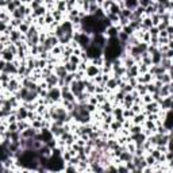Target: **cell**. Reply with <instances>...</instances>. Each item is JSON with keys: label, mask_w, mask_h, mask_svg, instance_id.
I'll return each mask as SVG.
<instances>
[{"label": "cell", "mask_w": 173, "mask_h": 173, "mask_svg": "<svg viewBox=\"0 0 173 173\" xmlns=\"http://www.w3.org/2000/svg\"><path fill=\"white\" fill-rule=\"evenodd\" d=\"M71 91L76 95V96L80 95V93H83V92L85 91V79L84 80H75V81L71 84Z\"/></svg>", "instance_id": "obj_1"}, {"label": "cell", "mask_w": 173, "mask_h": 173, "mask_svg": "<svg viewBox=\"0 0 173 173\" xmlns=\"http://www.w3.org/2000/svg\"><path fill=\"white\" fill-rule=\"evenodd\" d=\"M47 97H50L54 103H61V100H62L61 88H60V87H53V88H50L49 92H47Z\"/></svg>", "instance_id": "obj_2"}, {"label": "cell", "mask_w": 173, "mask_h": 173, "mask_svg": "<svg viewBox=\"0 0 173 173\" xmlns=\"http://www.w3.org/2000/svg\"><path fill=\"white\" fill-rule=\"evenodd\" d=\"M100 73H103L102 72V68H99V66H96V65H93L91 62L89 65H88V68H87V71H85V77L87 79H93V77H96L97 75H100Z\"/></svg>", "instance_id": "obj_3"}, {"label": "cell", "mask_w": 173, "mask_h": 173, "mask_svg": "<svg viewBox=\"0 0 173 173\" xmlns=\"http://www.w3.org/2000/svg\"><path fill=\"white\" fill-rule=\"evenodd\" d=\"M45 81L47 84V89H50V88L53 87H58V81H60V77H58L56 73H50L47 77H45Z\"/></svg>", "instance_id": "obj_4"}, {"label": "cell", "mask_w": 173, "mask_h": 173, "mask_svg": "<svg viewBox=\"0 0 173 173\" xmlns=\"http://www.w3.org/2000/svg\"><path fill=\"white\" fill-rule=\"evenodd\" d=\"M137 80H138V83H141V84H149V83L154 81V75H152L150 72L143 73V75H138Z\"/></svg>", "instance_id": "obj_5"}, {"label": "cell", "mask_w": 173, "mask_h": 173, "mask_svg": "<svg viewBox=\"0 0 173 173\" xmlns=\"http://www.w3.org/2000/svg\"><path fill=\"white\" fill-rule=\"evenodd\" d=\"M54 73L60 77V79H65V76L68 75V71H66V68H65V65L64 64H58L54 66Z\"/></svg>", "instance_id": "obj_6"}, {"label": "cell", "mask_w": 173, "mask_h": 173, "mask_svg": "<svg viewBox=\"0 0 173 173\" xmlns=\"http://www.w3.org/2000/svg\"><path fill=\"white\" fill-rule=\"evenodd\" d=\"M132 157H134V154L130 153V152H128V150L126 149V150H123L122 154H120V156L118 157V158L120 160V162L126 164V162H128V161H132Z\"/></svg>", "instance_id": "obj_7"}, {"label": "cell", "mask_w": 173, "mask_h": 173, "mask_svg": "<svg viewBox=\"0 0 173 173\" xmlns=\"http://www.w3.org/2000/svg\"><path fill=\"white\" fill-rule=\"evenodd\" d=\"M149 72L152 73V75L157 76V75H162V73L168 72V71L164 68V66H161V65H152V66L149 68Z\"/></svg>", "instance_id": "obj_8"}, {"label": "cell", "mask_w": 173, "mask_h": 173, "mask_svg": "<svg viewBox=\"0 0 173 173\" xmlns=\"http://www.w3.org/2000/svg\"><path fill=\"white\" fill-rule=\"evenodd\" d=\"M132 123L134 124H143L145 123V120H146V114L145 112H139V114H135L134 118H132Z\"/></svg>", "instance_id": "obj_9"}, {"label": "cell", "mask_w": 173, "mask_h": 173, "mask_svg": "<svg viewBox=\"0 0 173 173\" xmlns=\"http://www.w3.org/2000/svg\"><path fill=\"white\" fill-rule=\"evenodd\" d=\"M153 26V20H152V16H142V28L143 30H149L150 27Z\"/></svg>", "instance_id": "obj_10"}, {"label": "cell", "mask_w": 173, "mask_h": 173, "mask_svg": "<svg viewBox=\"0 0 173 173\" xmlns=\"http://www.w3.org/2000/svg\"><path fill=\"white\" fill-rule=\"evenodd\" d=\"M124 6L128 10H135L139 6V0H124Z\"/></svg>", "instance_id": "obj_11"}, {"label": "cell", "mask_w": 173, "mask_h": 173, "mask_svg": "<svg viewBox=\"0 0 173 173\" xmlns=\"http://www.w3.org/2000/svg\"><path fill=\"white\" fill-rule=\"evenodd\" d=\"M134 89L137 91L138 93L141 95V96H143L145 93H148V85H146V84H141V83H138L137 85H135Z\"/></svg>", "instance_id": "obj_12"}, {"label": "cell", "mask_w": 173, "mask_h": 173, "mask_svg": "<svg viewBox=\"0 0 173 173\" xmlns=\"http://www.w3.org/2000/svg\"><path fill=\"white\" fill-rule=\"evenodd\" d=\"M143 131V126L142 124H134L130 127V134H139V132Z\"/></svg>", "instance_id": "obj_13"}, {"label": "cell", "mask_w": 173, "mask_h": 173, "mask_svg": "<svg viewBox=\"0 0 173 173\" xmlns=\"http://www.w3.org/2000/svg\"><path fill=\"white\" fill-rule=\"evenodd\" d=\"M145 160H146V162H148V165H150V167H154V165L157 164V160L150 153H146L145 154Z\"/></svg>", "instance_id": "obj_14"}, {"label": "cell", "mask_w": 173, "mask_h": 173, "mask_svg": "<svg viewBox=\"0 0 173 173\" xmlns=\"http://www.w3.org/2000/svg\"><path fill=\"white\" fill-rule=\"evenodd\" d=\"M172 64H173V60H171V58H162L160 65L164 66L167 71H169V69H171V66H172Z\"/></svg>", "instance_id": "obj_15"}, {"label": "cell", "mask_w": 173, "mask_h": 173, "mask_svg": "<svg viewBox=\"0 0 173 173\" xmlns=\"http://www.w3.org/2000/svg\"><path fill=\"white\" fill-rule=\"evenodd\" d=\"M65 68H66V71H68L69 73H75V72H77V65H75V64H72L71 61H68V62H65Z\"/></svg>", "instance_id": "obj_16"}, {"label": "cell", "mask_w": 173, "mask_h": 173, "mask_svg": "<svg viewBox=\"0 0 173 173\" xmlns=\"http://www.w3.org/2000/svg\"><path fill=\"white\" fill-rule=\"evenodd\" d=\"M141 97H142L143 106L148 104V103H152V102H153V95H152V93H149V92H148V93H145V95H143V96H141Z\"/></svg>", "instance_id": "obj_17"}, {"label": "cell", "mask_w": 173, "mask_h": 173, "mask_svg": "<svg viewBox=\"0 0 173 173\" xmlns=\"http://www.w3.org/2000/svg\"><path fill=\"white\" fill-rule=\"evenodd\" d=\"M152 20H153V26H158L161 23V15H160V14H153V15H152Z\"/></svg>", "instance_id": "obj_18"}, {"label": "cell", "mask_w": 173, "mask_h": 173, "mask_svg": "<svg viewBox=\"0 0 173 173\" xmlns=\"http://www.w3.org/2000/svg\"><path fill=\"white\" fill-rule=\"evenodd\" d=\"M138 65H139V75H143V73L149 72V68H150L149 65H145V64H142V62H139Z\"/></svg>", "instance_id": "obj_19"}, {"label": "cell", "mask_w": 173, "mask_h": 173, "mask_svg": "<svg viewBox=\"0 0 173 173\" xmlns=\"http://www.w3.org/2000/svg\"><path fill=\"white\" fill-rule=\"evenodd\" d=\"M149 32L152 37H158L160 35V28H158L157 26H152V27L149 28Z\"/></svg>", "instance_id": "obj_20"}, {"label": "cell", "mask_w": 173, "mask_h": 173, "mask_svg": "<svg viewBox=\"0 0 173 173\" xmlns=\"http://www.w3.org/2000/svg\"><path fill=\"white\" fill-rule=\"evenodd\" d=\"M120 16H124V18H128V19H131L132 16V11L128 10V8H123L122 12H120Z\"/></svg>", "instance_id": "obj_21"}, {"label": "cell", "mask_w": 173, "mask_h": 173, "mask_svg": "<svg viewBox=\"0 0 173 173\" xmlns=\"http://www.w3.org/2000/svg\"><path fill=\"white\" fill-rule=\"evenodd\" d=\"M18 28H19L20 32H23V34H27V31H28V28H30V26H28L27 23H24V22H22V24H20Z\"/></svg>", "instance_id": "obj_22"}, {"label": "cell", "mask_w": 173, "mask_h": 173, "mask_svg": "<svg viewBox=\"0 0 173 173\" xmlns=\"http://www.w3.org/2000/svg\"><path fill=\"white\" fill-rule=\"evenodd\" d=\"M149 45H153V46H157L158 47V37H152V38H150Z\"/></svg>", "instance_id": "obj_23"}, {"label": "cell", "mask_w": 173, "mask_h": 173, "mask_svg": "<svg viewBox=\"0 0 173 173\" xmlns=\"http://www.w3.org/2000/svg\"><path fill=\"white\" fill-rule=\"evenodd\" d=\"M168 35H169V32L167 30H161L160 31V35H158V37H164V38H165V37H168Z\"/></svg>", "instance_id": "obj_24"}, {"label": "cell", "mask_w": 173, "mask_h": 173, "mask_svg": "<svg viewBox=\"0 0 173 173\" xmlns=\"http://www.w3.org/2000/svg\"><path fill=\"white\" fill-rule=\"evenodd\" d=\"M168 46H169V49H172V50H173V39H172V41H169Z\"/></svg>", "instance_id": "obj_25"}]
</instances>
